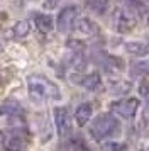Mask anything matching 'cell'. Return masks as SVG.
<instances>
[{"label": "cell", "instance_id": "1", "mask_svg": "<svg viewBox=\"0 0 149 151\" xmlns=\"http://www.w3.org/2000/svg\"><path fill=\"white\" fill-rule=\"evenodd\" d=\"M27 90L34 100H61L59 87L39 73H34L27 78Z\"/></svg>", "mask_w": 149, "mask_h": 151}, {"label": "cell", "instance_id": "2", "mask_svg": "<svg viewBox=\"0 0 149 151\" xmlns=\"http://www.w3.org/2000/svg\"><path fill=\"white\" fill-rule=\"evenodd\" d=\"M120 131H122L120 121L110 112L98 114L90 124V134L97 141H103V139H108V137L119 136Z\"/></svg>", "mask_w": 149, "mask_h": 151}, {"label": "cell", "instance_id": "3", "mask_svg": "<svg viewBox=\"0 0 149 151\" xmlns=\"http://www.w3.org/2000/svg\"><path fill=\"white\" fill-rule=\"evenodd\" d=\"M4 139V146L5 151H24L27 146V139H29V131H27L26 124H19V126H9V129Z\"/></svg>", "mask_w": 149, "mask_h": 151}, {"label": "cell", "instance_id": "4", "mask_svg": "<svg viewBox=\"0 0 149 151\" xmlns=\"http://www.w3.org/2000/svg\"><path fill=\"white\" fill-rule=\"evenodd\" d=\"M0 117H4L10 126H19V124H26V110L17 100H5L0 105Z\"/></svg>", "mask_w": 149, "mask_h": 151}, {"label": "cell", "instance_id": "5", "mask_svg": "<svg viewBox=\"0 0 149 151\" xmlns=\"http://www.w3.org/2000/svg\"><path fill=\"white\" fill-rule=\"evenodd\" d=\"M139 107H141V102H139V99H134V97H127V99L110 102V110L117 116L124 117V119H132L137 114Z\"/></svg>", "mask_w": 149, "mask_h": 151}, {"label": "cell", "instance_id": "6", "mask_svg": "<svg viewBox=\"0 0 149 151\" xmlns=\"http://www.w3.org/2000/svg\"><path fill=\"white\" fill-rule=\"evenodd\" d=\"M56 131L61 137H68L73 132V122H71V114L66 107H54L53 110Z\"/></svg>", "mask_w": 149, "mask_h": 151}, {"label": "cell", "instance_id": "7", "mask_svg": "<svg viewBox=\"0 0 149 151\" xmlns=\"http://www.w3.org/2000/svg\"><path fill=\"white\" fill-rule=\"evenodd\" d=\"M76 19H78V7L76 5H68L58 14L56 29L59 32H68L76 26Z\"/></svg>", "mask_w": 149, "mask_h": 151}, {"label": "cell", "instance_id": "8", "mask_svg": "<svg viewBox=\"0 0 149 151\" xmlns=\"http://www.w3.org/2000/svg\"><path fill=\"white\" fill-rule=\"evenodd\" d=\"M135 26V21L129 15V12L125 10H119L117 14H115V29L120 32V34H127L130 32Z\"/></svg>", "mask_w": 149, "mask_h": 151}, {"label": "cell", "instance_id": "9", "mask_svg": "<svg viewBox=\"0 0 149 151\" xmlns=\"http://www.w3.org/2000/svg\"><path fill=\"white\" fill-rule=\"evenodd\" d=\"M83 87V88L90 90V92H97V90H102L103 87V83H102V78H100V73H97V71H92V73H87V75H83L80 78V82H78Z\"/></svg>", "mask_w": 149, "mask_h": 151}, {"label": "cell", "instance_id": "10", "mask_svg": "<svg viewBox=\"0 0 149 151\" xmlns=\"http://www.w3.org/2000/svg\"><path fill=\"white\" fill-rule=\"evenodd\" d=\"M92 116H93V105L90 102L80 104V105L76 107V110H74V121H76L78 126L88 124V121L92 119Z\"/></svg>", "mask_w": 149, "mask_h": 151}, {"label": "cell", "instance_id": "11", "mask_svg": "<svg viewBox=\"0 0 149 151\" xmlns=\"http://www.w3.org/2000/svg\"><path fill=\"white\" fill-rule=\"evenodd\" d=\"M124 49L129 55L142 58V56L149 55V42L148 41H129L124 44Z\"/></svg>", "mask_w": 149, "mask_h": 151}, {"label": "cell", "instance_id": "12", "mask_svg": "<svg viewBox=\"0 0 149 151\" xmlns=\"http://www.w3.org/2000/svg\"><path fill=\"white\" fill-rule=\"evenodd\" d=\"M34 24L41 32H51L54 29V19L49 14H34Z\"/></svg>", "mask_w": 149, "mask_h": 151}, {"label": "cell", "instance_id": "13", "mask_svg": "<svg viewBox=\"0 0 149 151\" xmlns=\"http://www.w3.org/2000/svg\"><path fill=\"white\" fill-rule=\"evenodd\" d=\"M103 68L107 70L108 73H114V71H122L124 70V66H125V63H124V60L122 58H119V56H114V55H107L105 58H103Z\"/></svg>", "mask_w": 149, "mask_h": 151}, {"label": "cell", "instance_id": "14", "mask_svg": "<svg viewBox=\"0 0 149 151\" xmlns=\"http://www.w3.org/2000/svg\"><path fill=\"white\" fill-rule=\"evenodd\" d=\"M76 29L80 31L81 34H85V36H93V34H97V32H98V26H97L93 21L87 19V17H83V19H80V21H78Z\"/></svg>", "mask_w": 149, "mask_h": 151}, {"label": "cell", "instance_id": "15", "mask_svg": "<svg viewBox=\"0 0 149 151\" xmlns=\"http://www.w3.org/2000/svg\"><path fill=\"white\" fill-rule=\"evenodd\" d=\"M29 32H31V22L29 21H19V22L14 24L12 36L15 39H22V37L29 36Z\"/></svg>", "mask_w": 149, "mask_h": 151}, {"label": "cell", "instance_id": "16", "mask_svg": "<svg viewBox=\"0 0 149 151\" xmlns=\"http://www.w3.org/2000/svg\"><path fill=\"white\" fill-rule=\"evenodd\" d=\"M149 75V61H137L130 66V76H148Z\"/></svg>", "mask_w": 149, "mask_h": 151}, {"label": "cell", "instance_id": "17", "mask_svg": "<svg viewBox=\"0 0 149 151\" xmlns=\"http://www.w3.org/2000/svg\"><path fill=\"white\" fill-rule=\"evenodd\" d=\"M87 5L97 14H105L108 9V0H87Z\"/></svg>", "mask_w": 149, "mask_h": 151}, {"label": "cell", "instance_id": "18", "mask_svg": "<svg viewBox=\"0 0 149 151\" xmlns=\"http://www.w3.org/2000/svg\"><path fill=\"white\" fill-rule=\"evenodd\" d=\"M15 75V71L10 70L9 66H0V85H5L12 80V76Z\"/></svg>", "mask_w": 149, "mask_h": 151}, {"label": "cell", "instance_id": "19", "mask_svg": "<svg viewBox=\"0 0 149 151\" xmlns=\"http://www.w3.org/2000/svg\"><path fill=\"white\" fill-rule=\"evenodd\" d=\"M125 146L124 144H119V143H105L102 144V151H124Z\"/></svg>", "mask_w": 149, "mask_h": 151}, {"label": "cell", "instance_id": "20", "mask_svg": "<svg viewBox=\"0 0 149 151\" xmlns=\"http://www.w3.org/2000/svg\"><path fill=\"white\" fill-rule=\"evenodd\" d=\"M139 93H141V97L148 102V105H149V83H141L139 85Z\"/></svg>", "mask_w": 149, "mask_h": 151}, {"label": "cell", "instance_id": "21", "mask_svg": "<svg viewBox=\"0 0 149 151\" xmlns=\"http://www.w3.org/2000/svg\"><path fill=\"white\" fill-rule=\"evenodd\" d=\"M125 2V5L130 9H139L141 10L142 9V4H141V0H124Z\"/></svg>", "mask_w": 149, "mask_h": 151}, {"label": "cell", "instance_id": "22", "mask_svg": "<svg viewBox=\"0 0 149 151\" xmlns=\"http://www.w3.org/2000/svg\"><path fill=\"white\" fill-rule=\"evenodd\" d=\"M58 4H59V0H44V7L51 9V10L58 7Z\"/></svg>", "mask_w": 149, "mask_h": 151}, {"label": "cell", "instance_id": "23", "mask_svg": "<svg viewBox=\"0 0 149 151\" xmlns=\"http://www.w3.org/2000/svg\"><path fill=\"white\" fill-rule=\"evenodd\" d=\"M4 139H5V134H4V131H0V148L4 146Z\"/></svg>", "mask_w": 149, "mask_h": 151}, {"label": "cell", "instance_id": "24", "mask_svg": "<svg viewBox=\"0 0 149 151\" xmlns=\"http://www.w3.org/2000/svg\"><path fill=\"white\" fill-rule=\"evenodd\" d=\"M148 22H149V15H148Z\"/></svg>", "mask_w": 149, "mask_h": 151}, {"label": "cell", "instance_id": "25", "mask_svg": "<svg viewBox=\"0 0 149 151\" xmlns=\"http://www.w3.org/2000/svg\"><path fill=\"white\" fill-rule=\"evenodd\" d=\"M0 51H2V46H0Z\"/></svg>", "mask_w": 149, "mask_h": 151}, {"label": "cell", "instance_id": "26", "mask_svg": "<svg viewBox=\"0 0 149 151\" xmlns=\"http://www.w3.org/2000/svg\"><path fill=\"white\" fill-rule=\"evenodd\" d=\"M146 2H149V0H146Z\"/></svg>", "mask_w": 149, "mask_h": 151}, {"label": "cell", "instance_id": "27", "mask_svg": "<svg viewBox=\"0 0 149 151\" xmlns=\"http://www.w3.org/2000/svg\"><path fill=\"white\" fill-rule=\"evenodd\" d=\"M144 151H148V150H144Z\"/></svg>", "mask_w": 149, "mask_h": 151}]
</instances>
